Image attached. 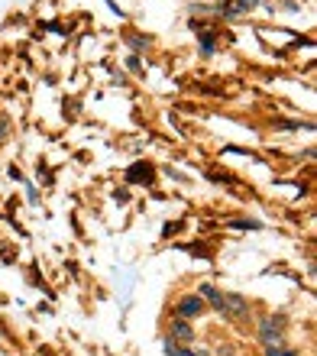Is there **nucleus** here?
Wrapping results in <instances>:
<instances>
[{"label":"nucleus","mask_w":317,"mask_h":356,"mask_svg":"<svg viewBox=\"0 0 317 356\" xmlns=\"http://www.w3.org/2000/svg\"><path fill=\"white\" fill-rule=\"evenodd\" d=\"M204 311H207V305L201 295H185V298H178V305H175V318L191 321V318H201Z\"/></svg>","instance_id":"obj_1"},{"label":"nucleus","mask_w":317,"mask_h":356,"mask_svg":"<svg viewBox=\"0 0 317 356\" xmlns=\"http://www.w3.org/2000/svg\"><path fill=\"white\" fill-rule=\"evenodd\" d=\"M220 311H224L227 318H234V321H246V318H250V305H246V298H243V295H224Z\"/></svg>","instance_id":"obj_2"},{"label":"nucleus","mask_w":317,"mask_h":356,"mask_svg":"<svg viewBox=\"0 0 317 356\" xmlns=\"http://www.w3.org/2000/svg\"><path fill=\"white\" fill-rule=\"evenodd\" d=\"M259 337H262V343H266V347H279V343H282L279 321H272V318L262 321V324H259Z\"/></svg>","instance_id":"obj_3"},{"label":"nucleus","mask_w":317,"mask_h":356,"mask_svg":"<svg viewBox=\"0 0 317 356\" xmlns=\"http://www.w3.org/2000/svg\"><path fill=\"white\" fill-rule=\"evenodd\" d=\"M172 343H195V330H191V324H188V321H181V318H175L172 321Z\"/></svg>","instance_id":"obj_4"},{"label":"nucleus","mask_w":317,"mask_h":356,"mask_svg":"<svg viewBox=\"0 0 317 356\" xmlns=\"http://www.w3.org/2000/svg\"><path fill=\"white\" fill-rule=\"evenodd\" d=\"M152 165L149 162H136V165H130V172H127V181H130V185H149L152 181Z\"/></svg>","instance_id":"obj_5"},{"label":"nucleus","mask_w":317,"mask_h":356,"mask_svg":"<svg viewBox=\"0 0 317 356\" xmlns=\"http://www.w3.org/2000/svg\"><path fill=\"white\" fill-rule=\"evenodd\" d=\"M197 295H201V298H207V301H211V308H217V311H220V301H224V291H217L214 285H201V289H197Z\"/></svg>","instance_id":"obj_6"},{"label":"nucleus","mask_w":317,"mask_h":356,"mask_svg":"<svg viewBox=\"0 0 317 356\" xmlns=\"http://www.w3.org/2000/svg\"><path fill=\"white\" fill-rule=\"evenodd\" d=\"M269 356H298V350H285V347H269Z\"/></svg>","instance_id":"obj_7"},{"label":"nucleus","mask_w":317,"mask_h":356,"mask_svg":"<svg viewBox=\"0 0 317 356\" xmlns=\"http://www.w3.org/2000/svg\"><path fill=\"white\" fill-rule=\"evenodd\" d=\"M130 46H133V49H146V46H149V39H140V36H130Z\"/></svg>","instance_id":"obj_8"},{"label":"nucleus","mask_w":317,"mask_h":356,"mask_svg":"<svg viewBox=\"0 0 317 356\" xmlns=\"http://www.w3.org/2000/svg\"><path fill=\"white\" fill-rule=\"evenodd\" d=\"M127 65H130V72H136V75H143V65H140V58H130Z\"/></svg>","instance_id":"obj_9"},{"label":"nucleus","mask_w":317,"mask_h":356,"mask_svg":"<svg viewBox=\"0 0 317 356\" xmlns=\"http://www.w3.org/2000/svg\"><path fill=\"white\" fill-rule=\"evenodd\" d=\"M256 3H259V0H240V10H252Z\"/></svg>","instance_id":"obj_10"},{"label":"nucleus","mask_w":317,"mask_h":356,"mask_svg":"<svg viewBox=\"0 0 317 356\" xmlns=\"http://www.w3.org/2000/svg\"><path fill=\"white\" fill-rule=\"evenodd\" d=\"M7 136V120H0V140Z\"/></svg>","instance_id":"obj_11"}]
</instances>
